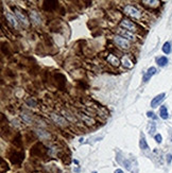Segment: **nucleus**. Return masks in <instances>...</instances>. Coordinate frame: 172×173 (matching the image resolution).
<instances>
[{
	"label": "nucleus",
	"mask_w": 172,
	"mask_h": 173,
	"mask_svg": "<svg viewBox=\"0 0 172 173\" xmlns=\"http://www.w3.org/2000/svg\"><path fill=\"white\" fill-rule=\"evenodd\" d=\"M121 62H122V65L125 67V68H132L134 66V64H133V62L131 61L130 59H129V56L127 55H123L122 56V59H121Z\"/></svg>",
	"instance_id": "f3484780"
},
{
	"label": "nucleus",
	"mask_w": 172,
	"mask_h": 173,
	"mask_svg": "<svg viewBox=\"0 0 172 173\" xmlns=\"http://www.w3.org/2000/svg\"><path fill=\"white\" fill-rule=\"evenodd\" d=\"M163 51L165 52L166 54H169L170 52H171V45H170V43H165L164 46H163Z\"/></svg>",
	"instance_id": "b1692460"
},
{
	"label": "nucleus",
	"mask_w": 172,
	"mask_h": 173,
	"mask_svg": "<svg viewBox=\"0 0 172 173\" xmlns=\"http://www.w3.org/2000/svg\"><path fill=\"white\" fill-rule=\"evenodd\" d=\"M141 3L146 5L148 7H151V9H155V7H157L159 5V1L157 0H144V1H141Z\"/></svg>",
	"instance_id": "4468645a"
},
{
	"label": "nucleus",
	"mask_w": 172,
	"mask_h": 173,
	"mask_svg": "<svg viewBox=\"0 0 172 173\" xmlns=\"http://www.w3.org/2000/svg\"><path fill=\"white\" fill-rule=\"evenodd\" d=\"M57 7V1L55 0H50V1H44V9L47 11L54 10Z\"/></svg>",
	"instance_id": "ddd939ff"
},
{
	"label": "nucleus",
	"mask_w": 172,
	"mask_h": 173,
	"mask_svg": "<svg viewBox=\"0 0 172 173\" xmlns=\"http://www.w3.org/2000/svg\"><path fill=\"white\" fill-rule=\"evenodd\" d=\"M50 118L52 119V121L54 123H56V124L60 125V126H67L68 125V120H67L66 118L59 114H56V113H51L50 114Z\"/></svg>",
	"instance_id": "423d86ee"
},
{
	"label": "nucleus",
	"mask_w": 172,
	"mask_h": 173,
	"mask_svg": "<svg viewBox=\"0 0 172 173\" xmlns=\"http://www.w3.org/2000/svg\"><path fill=\"white\" fill-rule=\"evenodd\" d=\"M156 62H157L158 66H161V67H164L168 64V59L166 57V56H161V57H158L156 59Z\"/></svg>",
	"instance_id": "aec40b11"
},
{
	"label": "nucleus",
	"mask_w": 172,
	"mask_h": 173,
	"mask_svg": "<svg viewBox=\"0 0 172 173\" xmlns=\"http://www.w3.org/2000/svg\"><path fill=\"white\" fill-rule=\"evenodd\" d=\"M139 147H140L141 150H147L149 147H148V143L147 141H146V139H144V137H141L140 138V141H139Z\"/></svg>",
	"instance_id": "5701e85b"
},
{
	"label": "nucleus",
	"mask_w": 172,
	"mask_h": 173,
	"mask_svg": "<svg viewBox=\"0 0 172 173\" xmlns=\"http://www.w3.org/2000/svg\"><path fill=\"white\" fill-rule=\"evenodd\" d=\"M147 116L149 118H152V119H156V116H155V114H154V113H152V112H148Z\"/></svg>",
	"instance_id": "c85d7f7f"
},
{
	"label": "nucleus",
	"mask_w": 172,
	"mask_h": 173,
	"mask_svg": "<svg viewBox=\"0 0 172 173\" xmlns=\"http://www.w3.org/2000/svg\"><path fill=\"white\" fill-rule=\"evenodd\" d=\"M62 114L64 115V117L66 118L67 120H69V121H72V122H77V119H76V117H74V115L71 114L70 112H68V111H65V109H63L62 111Z\"/></svg>",
	"instance_id": "a211bd4d"
},
{
	"label": "nucleus",
	"mask_w": 172,
	"mask_h": 173,
	"mask_svg": "<svg viewBox=\"0 0 172 173\" xmlns=\"http://www.w3.org/2000/svg\"><path fill=\"white\" fill-rule=\"evenodd\" d=\"M155 73H156V68L155 67H150L149 69H148V71L146 73H144V82H147L148 80L150 79L152 76H154Z\"/></svg>",
	"instance_id": "dca6fc26"
},
{
	"label": "nucleus",
	"mask_w": 172,
	"mask_h": 173,
	"mask_svg": "<svg viewBox=\"0 0 172 173\" xmlns=\"http://www.w3.org/2000/svg\"><path fill=\"white\" fill-rule=\"evenodd\" d=\"M26 103L28 104L29 106H32V107H35L36 105H37V101L34 99V98H28L27 100H26Z\"/></svg>",
	"instance_id": "4be33fe9"
},
{
	"label": "nucleus",
	"mask_w": 172,
	"mask_h": 173,
	"mask_svg": "<svg viewBox=\"0 0 172 173\" xmlns=\"http://www.w3.org/2000/svg\"><path fill=\"white\" fill-rule=\"evenodd\" d=\"M37 134H38L42 138H48V137H49V134L45 131H42V130H38V131H37Z\"/></svg>",
	"instance_id": "a878e982"
},
{
	"label": "nucleus",
	"mask_w": 172,
	"mask_h": 173,
	"mask_svg": "<svg viewBox=\"0 0 172 173\" xmlns=\"http://www.w3.org/2000/svg\"><path fill=\"white\" fill-rule=\"evenodd\" d=\"M115 173H123V171H122V170L118 169V170H116V171H115Z\"/></svg>",
	"instance_id": "7c9ffc66"
},
{
	"label": "nucleus",
	"mask_w": 172,
	"mask_h": 173,
	"mask_svg": "<svg viewBox=\"0 0 172 173\" xmlns=\"http://www.w3.org/2000/svg\"><path fill=\"white\" fill-rule=\"evenodd\" d=\"M15 14H16V16H17V18L19 19V21H20L21 24H24V26H26V27H28L29 19L24 12H21V11L18 10V9H15Z\"/></svg>",
	"instance_id": "1a4fd4ad"
},
{
	"label": "nucleus",
	"mask_w": 172,
	"mask_h": 173,
	"mask_svg": "<svg viewBox=\"0 0 172 173\" xmlns=\"http://www.w3.org/2000/svg\"><path fill=\"white\" fill-rule=\"evenodd\" d=\"M119 26L121 29H124V30L132 32V33H137L140 30V28L138 27V24L136 22H134V21H132L131 19H127V18L121 19V21L119 22Z\"/></svg>",
	"instance_id": "f03ea898"
},
{
	"label": "nucleus",
	"mask_w": 172,
	"mask_h": 173,
	"mask_svg": "<svg viewBox=\"0 0 172 173\" xmlns=\"http://www.w3.org/2000/svg\"><path fill=\"white\" fill-rule=\"evenodd\" d=\"M106 61L109 65L114 66V67H118L120 65V59L118 56L114 55V54H109V56L106 57Z\"/></svg>",
	"instance_id": "9b49d317"
},
{
	"label": "nucleus",
	"mask_w": 172,
	"mask_h": 173,
	"mask_svg": "<svg viewBox=\"0 0 172 173\" xmlns=\"http://www.w3.org/2000/svg\"><path fill=\"white\" fill-rule=\"evenodd\" d=\"M118 35L120 36H122V37L127 38V41H131V42H136L137 41V37L135 36L134 33L132 32H129L127 30H123V29H118Z\"/></svg>",
	"instance_id": "6e6552de"
},
{
	"label": "nucleus",
	"mask_w": 172,
	"mask_h": 173,
	"mask_svg": "<svg viewBox=\"0 0 172 173\" xmlns=\"http://www.w3.org/2000/svg\"><path fill=\"white\" fill-rule=\"evenodd\" d=\"M30 18H31V21L33 22V24H35V26H39V24H42V18L39 16V14L34 10H31L30 11Z\"/></svg>",
	"instance_id": "9d476101"
},
{
	"label": "nucleus",
	"mask_w": 172,
	"mask_h": 173,
	"mask_svg": "<svg viewBox=\"0 0 172 173\" xmlns=\"http://www.w3.org/2000/svg\"><path fill=\"white\" fill-rule=\"evenodd\" d=\"M113 41L114 43L116 44L120 49H123V50H130L132 48V45H131L130 41H127V38L122 37V36H120V35H114V37H113Z\"/></svg>",
	"instance_id": "7ed1b4c3"
},
{
	"label": "nucleus",
	"mask_w": 172,
	"mask_h": 173,
	"mask_svg": "<svg viewBox=\"0 0 172 173\" xmlns=\"http://www.w3.org/2000/svg\"><path fill=\"white\" fill-rule=\"evenodd\" d=\"M5 18L7 19V21H10V24H12L13 27L17 28L18 22H17V20H16V18L14 17V15L12 14L11 12H7V13H5Z\"/></svg>",
	"instance_id": "2eb2a0df"
},
{
	"label": "nucleus",
	"mask_w": 172,
	"mask_h": 173,
	"mask_svg": "<svg viewBox=\"0 0 172 173\" xmlns=\"http://www.w3.org/2000/svg\"><path fill=\"white\" fill-rule=\"evenodd\" d=\"M45 154H46V148L40 142L34 145L32 147V149L30 150V155L34 156V157H42Z\"/></svg>",
	"instance_id": "39448f33"
},
{
	"label": "nucleus",
	"mask_w": 172,
	"mask_h": 173,
	"mask_svg": "<svg viewBox=\"0 0 172 173\" xmlns=\"http://www.w3.org/2000/svg\"><path fill=\"white\" fill-rule=\"evenodd\" d=\"M9 158L13 165H19L25 158V154L22 151H11L9 154Z\"/></svg>",
	"instance_id": "20e7f679"
},
{
	"label": "nucleus",
	"mask_w": 172,
	"mask_h": 173,
	"mask_svg": "<svg viewBox=\"0 0 172 173\" xmlns=\"http://www.w3.org/2000/svg\"><path fill=\"white\" fill-rule=\"evenodd\" d=\"M171 140H172V134H171Z\"/></svg>",
	"instance_id": "2f4dec72"
},
{
	"label": "nucleus",
	"mask_w": 172,
	"mask_h": 173,
	"mask_svg": "<svg viewBox=\"0 0 172 173\" xmlns=\"http://www.w3.org/2000/svg\"><path fill=\"white\" fill-rule=\"evenodd\" d=\"M123 13L127 15L129 17L134 18V19H141V17H142V12L132 4H127L123 7Z\"/></svg>",
	"instance_id": "f257e3e1"
},
{
	"label": "nucleus",
	"mask_w": 172,
	"mask_h": 173,
	"mask_svg": "<svg viewBox=\"0 0 172 173\" xmlns=\"http://www.w3.org/2000/svg\"><path fill=\"white\" fill-rule=\"evenodd\" d=\"M162 135L161 134H157V135H155V140H156V142H158V143H161L162 142Z\"/></svg>",
	"instance_id": "cd10ccee"
},
{
	"label": "nucleus",
	"mask_w": 172,
	"mask_h": 173,
	"mask_svg": "<svg viewBox=\"0 0 172 173\" xmlns=\"http://www.w3.org/2000/svg\"><path fill=\"white\" fill-rule=\"evenodd\" d=\"M159 115L163 119H167L169 117L168 116V111H167V107L166 106H162L161 109H159Z\"/></svg>",
	"instance_id": "412c9836"
},
{
	"label": "nucleus",
	"mask_w": 172,
	"mask_h": 173,
	"mask_svg": "<svg viewBox=\"0 0 172 173\" xmlns=\"http://www.w3.org/2000/svg\"><path fill=\"white\" fill-rule=\"evenodd\" d=\"M78 116H79V118L81 119L82 121L84 122L85 124L88 125V126H94V125H96V123H97V120H96L92 116H89V115L84 114L83 112H82V113H79Z\"/></svg>",
	"instance_id": "0eeeda50"
},
{
	"label": "nucleus",
	"mask_w": 172,
	"mask_h": 173,
	"mask_svg": "<svg viewBox=\"0 0 172 173\" xmlns=\"http://www.w3.org/2000/svg\"><path fill=\"white\" fill-rule=\"evenodd\" d=\"M171 160H172V155L171 154H168V155H167V162H168V163H171Z\"/></svg>",
	"instance_id": "c756f323"
},
{
	"label": "nucleus",
	"mask_w": 172,
	"mask_h": 173,
	"mask_svg": "<svg viewBox=\"0 0 172 173\" xmlns=\"http://www.w3.org/2000/svg\"><path fill=\"white\" fill-rule=\"evenodd\" d=\"M13 145L15 147H17V148H20L21 145H22V141H21V135L18 133L17 135L15 136L14 139H13Z\"/></svg>",
	"instance_id": "6ab92c4d"
},
{
	"label": "nucleus",
	"mask_w": 172,
	"mask_h": 173,
	"mask_svg": "<svg viewBox=\"0 0 172 173\" xmlns=\"http://www.w3.org/2000/svg\"><path fill=\"white\" fill-rule=\"evenodd\" d=\"M166 97V95L165 94H161V95H158V96H156V97L152 100L151 102V106L152 107H157L159 104L162 103L163 101H164V99H165Z\"/></svg>",
	"instance_id": "f8f14e48"
},
{
	"label": "nucleus",
	"mask_w": 172,
	"mask_h": 173,
	"mask_svg": "<svg viewBox=\"0 0 172 173\" xmlns=\"http://www.w3.org/2000/svg\"><path fill=\"white\" fill-rule=\"evenodd\" d=\"M155 128H156V124H155L154 122H152V123H150V134H153L155 132Z\"/></svg>",
	"instance_id": "bb28decb"
},
{
	"label": "nucleus",
	"mask_w": 172,
	"mask_h": 173,
	"mask_svg": "<svg viewBox=\"0 0 172 173\" xmlns=\"http://www.w3.org/2000/svg\"><path fill=\"white\" fill-rule=\"evenodd\" d=\"M21 118H22V120L26 121L27 123H31V121H32L31 115L26 114V113H22V114H21Z\"/></svg>",
	"instance_id": "393cba45"
}]
</instances>
